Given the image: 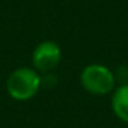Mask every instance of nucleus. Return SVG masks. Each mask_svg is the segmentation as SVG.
<instances>
[{
  "label": "nucleus",
  "instance_id": "nucleus-1",
  "mask_svg": "<svg viewBox=\"0 0 128 128\" xmlns=\"http://www.w3.org/2000/svg\"><path fill=\"white\" fill-rule=\"evenodd\" d=\"M42 88V77L41 74L32 66H21L12 71L6 80V90L8 95L15 101H29L38 95L39 89Z\"/></svg>",
  "mask_w": 128,
  "mask_h": 128
},
{
  "label": "nucleus",
  "instance_id": "nucleus-2",
  "mask_svg": "<svg viewBox=\"0 0 128 128\" xmlns=\"http://www.w3.org/2000/svg\"><path fill=\"white\" fill-rule=\"evenodd\" d=\"M80 84L90 95L104 96L116 89V76L102 63H90L80 74Z\"/></svg>",
  "mask_w": 128,
  "mask_h": 128
},
{
  "label": "nucleus",
  "instance_id": "nucleus-3",
  "mask_svg": "<svg viewBox=\"0 0 128 128\" xmlns=\"http://www.w3.org/2000/svg\"><path fill=\"white\" fill-rule=\"evenodd\" d=\"M62 62V48L54 41H42L32 54V65L39 74H51Z\"/></svg>",
  "mask_w": 128,
  "mask_h": 128
},
{
  "label": "nucleus",
  "instance_id": "nucleus-4",
  "mask_svg": "<svg viewBox=\"0 0 128 128\" xmlns=\"http://www.w3.org/2000/svg\"><path fill=\"white\" fill-rule=\"evenodd\" d=\"M112 110L118 119L128 124V83L118 86L112 92Z\"/></svg>",
  "mask_w": 128,
  "mask_h": 128
}]
</instances>
